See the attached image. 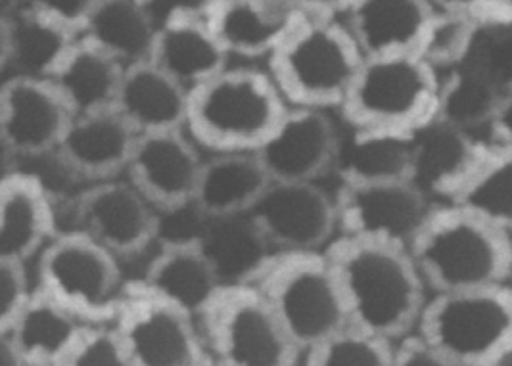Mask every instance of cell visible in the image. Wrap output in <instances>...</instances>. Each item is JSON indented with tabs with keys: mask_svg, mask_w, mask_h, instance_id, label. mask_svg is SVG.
Instances as JSON below:
<instances>
[{
	"mask_svg": "<svg viewBox=\"0 0 512 366\" xmlns=\"http://www.w3.org/2000/svg\"><path fill=\"white\" fill-rule=\"evenodd\" d=\"M326 255L350 326L394 344L417 332L428 288L409 250L336 236Z\"/></svg>",
	"mask_w": 512,
	"mask_h": 366,
	"instance_id": "obj_1",
	"label": "cell"
},
{
	"mask_svg": "<svg viewBox=\"0 0 512 366\" xmlns=\"http://www.w3.org/2000/svg\"><path fill=\"white\" fill-rule=\"evenodd\" d=\"M367 58L346 22V2H311V12L269 58L290 108L342 110Z\"/></svg>",
	"mask_w": 512,
	"mask_h": 366,
	"instance_id": "obj_2",
	"label": "cell"
},
{
	"mask_svg": "<svg viewBox=\"0 0 512 366\" xmlns=\"http://www.w3.org/2000/svg\"><path fill=\"white\" fill-rule=\"evenodd\" d=\"M409 253L434 296L511 282V234L451 204L434 206Z\"/></svg>",
	"mask_w": 512,
	"mask_h": 366,
	"instance_id": "obj_3",
	"label": "cell"
},
{
	"mask_svg": "<svg viewBox=\"0 0 512 366\" xmlns=\"http://www.w3.org/2000/svg\"><path fill=\"white\" fill-rule=\"evenodd\" d=\"M288 108L269 69L229 66L188 92L185 131L211 156L256 154Z\"/></svg>",
	"mask_w": 512,
	"mask_h": 366,
	"instance_id": "obj_4",
	"label": "cell"
},
{
	"mask_svg": "<svg viewBox=\"0 0 512 366\" xmlns=\"http://www.w3.org/2000/svg\"><path fill=\"white\" fill-rule=\"evenodd\" d=\"M252 284L303 355L350 326L326 250L275 253Z\"/></svg>",
	"mask_w": 512,
	"mask_h": 366,
	"instance_id": "obj_5",
	"label": "cell"
},
{
	"mask_svg": "<svg viewBox=\"0 0 512 366\" xmlns=\"http://www.w3.org/2000/svg\"><path fill=\"white\" fill-rule=\"evenodd\" d=\"M442 77L420 56L367 60L340 112L351 129L419 133L438 119Z\"/></svg>",
	"mask_w": 512,
	"mask_h": 366,
	"instance_id": "obj_6",
	"label": "cell"
},
{
	"mask_svg": "<svg viewBox=\"0 0 512 366\" xmlns=\"http://www.w3.org/2000/svg\"><path fill=\"white\" fill-rule=\"evenodd\" d=\"M461 366H497L512 355V286L428 299L417 332Z\"/></svg>",
	"mask_w": 512,
	"mask_h": 366,
	"instance_id": "obj_7",
	"label": "cell"
},
{
	"mask_svg": "<svg viewBox=\"0 0 512 366\" xmlns=\"http://www.w3.org/2000/svg\"><path fill=\"white\" fill-rule=\"evenodd\" d=\"M37 288L85 326H112L127 284L117 257L83 232L70 230L39 255Z\"/></svg>",
	"mask_w": 512,
	"mask_h": 366,
	"instance_id": "obj_8",
	"label": "cell"
},
{
	"mask_svg": "<svg viewBox=\"0 0 512 366\" xmlns=\"http://www.w3.org/2000/svg\"><path fill=\"white\" fill-rule=\"evenodd\" d=\"M206 349L229 366H298L290 340L256 284H225L198 322Z\"/></svg>",
	"mask_w": 512,
	"mask_h": 366,
	"instance_id": "obj_9",
	"label": "cell"
},
{
	"mask_svg": "<svg viewBox=\"0 0 512 366\" xmlns=\"http://www.w3.org/2000/svg\"><path fill=\"white\" fill-rule=\"evenodd\" d=\"M338 236L409 250L434 204L409 181L342 179L334 196Z\"/></svg>",
	"mask_w": 512,
	"mask_h": 366,
	"instance_id": "obj_10",
	"label": "cell"
},
{
	"mask_svg": "<svg viewBox=\"0 0 512 366\" xmlns=\"http://www.w3.org/2000/svg\"><path fill=\"white\" fill-rule=\"evenodd\" d=\"M112 328L133 366H192L206 353L198 322L137 282L127 284Z\"/></svg>",
	"mask_w": 512,
	"mask_h": 366,
	"instance_id": "obj_11",
	"label": "cell"
},
{
	"mask_svg": "<svg viewBox=\"0 0 512 366\" xmlns=\"http://www.w3.org/2000/svg\"><path fill=\"white\" fill-rule=\"evenodd\" d=\"M257 232L280 252H319L336 238V200L319 183H271L250 209Z\"/></svg>",
	"mask_w": 512,
	"mask_h": 366,
	"instance_id": "obj_12",
	"label": "cell"
},
{
	"mask_svg": "<svg viewBox=\"0 0 512 366\" xmlns=\"http://www.w3.org/2000/svg\"><path fill=\"white\" fill-rule=\"evenodd\" d=\"M62 94L48 79L14 75L0 87V138L4 161L54 156L70 127Z\"/></svg>",
	"mask_w": 512,
	"mask_h": 366,
	"instance_id": "obj_13",
	"label": "cell"
},
{
	"mask_svg": "<svg viewBox=\"0 0 512 366\" xmlns=\"http://www.w3.org/2000/svg\"><path fill=\"white\" fill-rule=\"evenodd\" d=\"M158 25L152 62L188 92L229 68L208 23V2H146Z\"/></svg>",
	"mask_w": 512,
	"mask_h": 366,
	"instance_id": "obj_14",
	"label": "cell"
},
{
	"mask_svg": "<svg viewBox=\"0 0 512 366\" xmlns=\"http://www.w3.org/2000/svg\"><path fill=\"white\" fill-rule=\"evenodd\" d=\"M73 215L75 230L117 259H131L146 252L162 229L160 213L129 179L93 184L81 194Z\"/></svg>",
	"mask_w": 512,
	"mask_h": 366,
	"instance_id": "obj_15",
	"label": "cell"
},
{
	"mask_svg": "<svg viewBox=\"0 0 512 366\" xmlns=\"http://www.w3.org/2000/svg\"><path fill=\"white\" fill-rule=\"evenodd\" d=\"M187 131L140 137L127 179L160 215L192 207L204 160Z\"/></svg>",
	"mask_w": 512,
	"mask_h": 366,
	"instance_id": "obj_16",
	"label": "cell"
},
{
	"mask_svg": "<svg viewBox=\"0 0 512 366\" xmlns=\"http://www.w3.org/2000/svg\"><path fill=\"white\" fill-rule=\"evenodd\" d=\"M340 148L326 112L288 108L256 156L273 183H317L340 160Z\"/></svg>",
	"mask_w": 512,
	"mask_h": 366,
	"instance_id": "obj_17",
	"label": "cell"
},
{
	"mask_svg": "<svg viewBox=\"0 0 512 366\" xmlns=\"http://www.w3.org/2000/svg\"><path fill=\"white\" fill-rule=\"evenodd\" d=\"M491 142L436 119L417 133L411 183L430 200L453 204L480 173Z\"/></svg>",
	"mask_w": 512,
	"mask_h": 366,
	"instance_id": "obj_18",
	"label": "cell"
},
{
	"mask_svg": "<svg viewBox=\"0 0 512 366\" xmlns=\"http://www.w3.org/2000/svg\"><path fill=\"white\" fill-rule=\"evenodd\" d=\"M309 12L311 2L300 0H215L208 23L229 56L269 62Z\"/></svg>",
	"mask_w": 512,
	"mask_h": 366,
	"instance_id": "obj_19",
	"label": "cell"
},
{
	"mask_svg": "<svg viewBox=\"0 0 512 366\" xmlns=\"http://www.w3.org/2000/svg\"><path fill=\"white\" fill-rule=\"evenodd\" d=\"M139 137L112 110L77 115L62 138L54 158L75 179L100 184L127 175Z\"/></svg>",
	"mask_w": 512,
	"mask_h": 366,
	"instance_id": "obj_20",
	"label": "cell"
},
{
	"mask_svg": "<svg viewBox=\"0 0 512 366\" xmlns=\"http://www.w3.org/2000/svg\"><path fill=\"white\" fill-rule=\"evenodd\" d=\"M50 192L33 173L4 169L0 183V259L29 265L58 236Z\"/></svg>",
	"mask_w": 512,
	"mask_h": 366,
	"instance_id": "obj_21",
	"label": "cell"
},
{
	"mask_svg": "<svg viewBox=\"0 0 512 366\" xmlns=\"http://www.w3.org/2000/svg\"><path fill=\"white\" fill-rule=\"evenodd\" d=\"M77 41L48 22L33 2L0 4V69L6 77L50 79Z\"/></svg>",
	"mask_w": 512,
	"mask_h": 366,
	"instance_id": "obj_22",
	"label": "cell"
},
{
	"mask_svg": "<svg viewBox=\"0 0 512 366\" xmlns=\"http://www.w3.org/2000/svg\"><path fill=\"white\" fill-rule=\"evenodd\" d=\"M434 2L355 0L346 2V22L367 60L419 56Z\"/></svg>",
	"mask_w": 512,
	"mask_h": 366,
	"instance_id": "obj_23",
	"label": "cell"
},
{
	"mask_svg": "<svg viewBox=\"0 0 512 366\" xmlns=\"http://www.w3.org/2000/svg\"><path fill=\"white\" fill-rule=\"evenodd\" d=\"M154 298L177 307L200 322L211 301L225 286L196 240H169L135 280Z\"/></svg>",
	"mask_w": 512,
	"mask_h": 366,
	"instance_id": "obj_24",
	"label": "cell"
},
{
	"mask_svg": "<svg viewBox=\"0 0 512 366\" xmlns=\"http://www.w3.org/2000/svg\"><path fill=\"white\" fill-rule=\"evenodd\" d=\"M188 91L154 62L123 69L116 112L137 137L185 131Z\"/></svg>",
	"mask_w": 512,
	"mask_h": 366,
	"instance_id": "obj_25",
	"label": "cell"
},
{
	"mask_svg": "<svg viewBox=\"0 0 512 366\" xmlns=\"http://www.w3.org/2000/svg\"><path fill=\"white\" fill-rule=\"evenodd\" d=\"M273 183L256 154H219L204 161L194 211L204 219L248 215Z\"/></svg>",
	"mask_w": 512,
	"mask_h": 366,
	"instance_id": "obj_26",
	"label": "cell"
},
{
	"mask_svg": "<svg viewBox=\"0 0 512 366\" xmlns=\"http://www.w3.org/2000/svg\"><path fill=\"white\" fill-rule=\"evenodd\" d=\"M123 69L100 48L81 39L48 81L62 94L73 117L102 114L114 110Z\"/></svg>",
	"mask_w": 512,
	"mask_h": 366,
	"instance_id": "obj_27",
	"label": "cell"
},
{
	"mask_svg": "<svg viewBox=\"0 0 512 366\" xmlns=\"http://www.w3.org/2000/svg\"><path fill=\"white\" fill-rule=\"evenodd\" d=\"M85 328L37 288L22 315L0 336L12 340L25 366H60Z\"/></svg>",
	"mask_w": 512,
	"mask_h": 366,
	"instance_id": "obj_28",
	"label": "cell"
},
{
	"mask_svg": "<svg viewBox=\"0 0 512 366\" xmlns=\"http://www.w3.org/2000/svg\"><path fill=\"white\" fill-rule=\"evenodd\" d=\"M158 25L140 0H96L85 39L121 68L152 62Z\"/></svg>",
	"mask_w": 512,
	"mask_h": 366,
	"instance_id": "obj_29",
	"label": "cell"
},
{
	"mask_svg": "<svg viewBox=\"0 0 512 366\" xmlns=\"http://www.w3.org/2000/svg\"><path fill=\"white\" fill-rule=\"evenodd\" d=\"M192 240L204 250L223 284L254 282L265 263L275 255L248 215L229 219H204Z\"/></svg>",
	"mask_w": 512,
	"mask_h": 366,
	"instance_id": "obj_30",
	"label": "cell"
},
{
	"mask_svg": "<svg viewBox=\"0 0 512 366\" xmlns=\"http://www.w3.org/2000/svg\"><path fill=\"white\" fill-rule=\"evenodd\" d=\"M350 142L340 148L342 179L388 183L409 181L417 133L351 129Z\"/></svg>",
	"mask_w": 512,
	"mask_h": 366,
	"instance_id": "obj_31",
	"label": "cell"
},
{
	"mask_svg": "<svg viewBox=\"0 0 512 366\" xmlns=\"http://www.w3.org/2000/svg\"><path fill=\"white\" fill-rule=\"evenodd\" d=\"M503 98L488 75L466 60L459 68L443 73L438 119L476 133V129L489 127Z\"/></svg>",
	"mask_w": 512,
	"mask_h": 366,
	"instance_id": "obj_32",
	"label": "cell"
},
{
	"mask_svg": "<svg viewBox=\"0 0 512 366\" xmlns=\"http://www.w3.org/2000/svg\"><path fill=\"white\" fill-rule=\"evenodd\" d=\"M493 146V144H491ZM451 206L461 207L478 219L512 236V152L491 148L488 160L474 181Z\"/></svg>",
	"mask_w": 512,
	"mask_h": 366,
	"instance_id": "obj_33",
	"label": "cell"
},
{
	"mask_svg": "<svg viewBox=\"0 0 512 366\" xmlns=\"http://www.w3.org/2000/svg\"><path fill=\"white\" fill-rule=\"evenodd\" d=\"M478 35L480 27L466 12L465 2H434V18L419 56L440 73H447L470 58Z\"/></svg>",
	"mask_w": 512,
	"mask_h": 366,
	"instance_id": "obj_34",
	"label": "cell"
},
{
	"mask_svg": "<svg viewBox=\"0 0 512 366\" xmlns=\"http://www.w3.org/2000/svg\"><path fill=\"white\" fill-rule=\"evenodd\" d=\"M396 344L346 326L303 355V366H394Z\"/></svg>",
	"mask_w": 512,
	"mask_h": 366,
	"instance_id": "obj_35",
	"label": "cell"
},
{
	"mask_svg": "<svg viewBox=\"0 0 512 366\" xmlns=\"http://www.w3.org/2000/svg\"><path fill=\"white\" fill-rule=\"evenodd\" d=\"M468 62L482 69L503 96L512 94V25L482 29Z\"/></svg>",
	"mask_w": 512,
	"mask_h": 366,
	"instance_id": "obj_36",
	"label": "cell"
},
{
	"mask_svg": "<svg viewBox=\"0 0 512 366\" xmlns=\"http://www.w3.org/2000/svg\"><path fill=\"white\" fill-rule=\"evenodd\" d=\"M60 366H133L112 326H87Z\"/></svg>",
	"mask_w": 512,
	"mask_h": 366,
	"instance_id": "obj_37",
	"label": "cell"
},
{
	"mask_svg": "<svg viewBox=\"0 0 512 366\" xmlns=\"http://www.w3.org/2000/svg\"><path fill=\"white\" fill-rule=\"evenodd\" d=\"M37 288H31L27 265L0 259V332H6L22 315Z\"/></svg>",
	"mask_w": 512,
	"mask_h": 366,
	"instance_id": "obj_38",
	"label": "cell"
},
{
	"mask_svg": "<svg viewBox=\"0 0 512 366\" xmlns=\"http://www.w3.org/2000/svg\"><path fill=\"white\" fill-rule=\"evenodd\" d=\"M33 4L48 22L81 41L89 31L96 0H33Z\"/></svg>",
	"mask_w": 512,
	"mask_h": 366,
	"instance_id": "obj_39",
	"label": "cell"
},
{
	"mask_svg": "<svg viewBox=\"0 0 512 366\" xmlns=\"http://www.w3.org/2000/svg\"><path fill=\"white\" fill-rule=\"evenodd\" d=\"M394 366H461L442 351L426 344L419 334H411L396 344Z\"/></svg>",
	"mask_w": 512,
	"mask_h": 366,
	"instance_id": "obj_40",
	"label": "cell"
},
{
	"mask_svg": "<svg viewBox=\"0 0 512 366\" xmlns=\"http://www.w3.org/2000/svg\"><path fill=\"white\" fill-rule=\"evenodd\" d=\"M488 131L495 148L512 152V94L503 98L497 114L489 123Z\"/></svg>",
	"mask_w": 512,
	"mask_h": 366,
	"instance_id": "obj_41",
	"label": "cell"
},
{
	"mask_svg": "<svg viewBox=\"0 0 512 366\" xmlns=\"http://www.w3.org/2000/svg\"><path fill=\"white\" fill-rule=\"evenodd\" d=\"M0 366H25L20 351L6 336H0Z\"/></svg>",
	"mask_w": 512,
	"mask_h": 366,
	"instance_id": "obj_42",
	"label": "cell"
},
{
	"mask_svg": "<svg viewBox=\"0 0 512 366\" xmlns=\"http://www.w3.org/2000/svg\"><path fill=\"white\" fill-rule=\"evenodd\" d=\"M192 366H229V365H225V363H223V361H219V359H217V357H213V355H211L210 351H208V349H206V353H204V355H202V357H200V359H198V361H196V363H194V365Z\"/></svg>",
	"mask_w": 512,
	"mask_h": 366,
	"instance_id": "obj_43",
	"label": "cell"
},
{
	"mask_svg": "<svg viewBox=\"0 0 512 366\" xmlns=\"http://www.w3.org/2000/svg\"><path fill=\"white\" fill-rule=\"evenodd\" d=\"M497 366H512V355L511 357H507L503 363H499Z\"/></svg>",
	"mask_w": 512,
	"mask_h": 366,
	"instance_id": "obj_44",
	"label": "cell"
}]
</instances>
